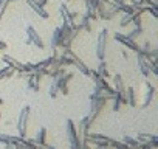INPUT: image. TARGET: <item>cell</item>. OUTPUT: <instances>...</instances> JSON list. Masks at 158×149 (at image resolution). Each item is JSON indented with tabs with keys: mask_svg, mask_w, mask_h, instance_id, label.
I'll return each mask as SVG.
<instances>
[{
	"mask_svg": "<svg viewBox=\"0 0 158 149\" xmlns=\"http://www.w3.org/2000/svg\"><path fill=\"white\" fill-rule=\"evenodd\" d=\"M121 54H123V57H127V51H126V50H123Z\"/></svg>",
	"mask_w": 158,
	"mask_h": 149,
	"instance_id": "cell-34",
	"label": "cell"
},
{
	"mask_svg": "<svg viewBox=\"0 0 158 149\" xmlns=\"http://www.w3.org/2000/svg\"><path fill=\"white\" fill-rule=\"evenodd\" d=\"M90 22H92V20H89L85 16H82V20H81V23H79L77 27L81 28V30H85L87 33H90V31H92V25H90Z\"/></svg>",
	"mask_w": 158,
	"mask_h": 149,
	"instance_id": "cell-24",
	"label": "cell"
},
{
	"mask_svg": "<svg viewBox=\"0 0 158 149\" xmlns=\"http://www.w3.org/2000/svg\"><path fill=\"white\" fill-rule=\"evenodd\" d=\"M33 141H34L37 146L45 144V143H47V129H45V127H40V129H39V132L36 134V137L33 138Z\"/></svg>",
	"mask_w": 158,
	"mask_h": 149,
	"instance_id": "cell-15",
	"label": "cell"
},
{
	"mask_svg": "<svg viewBox=\"0 0 158 149\" xmlns=\"http://www.w3.org/2000/svg\"><path fill=\"white\" fill-rule=\"evenodd\" d=\"M67 137H68L70 144H74V146H77V147H79L77 130H76V126H74L73 120H67Z\"/></svg>",
	"mask_w": 158,
	"mask_h": 149,
	"instance_id": "cell-8",
	"label": "cell"
},
{
	"mask_svg": "<svg viewBox=\"0 0 158 149\" xmlns=\"http://www.w3.org/2000/svg\"><path fill=\"white\" fill-rule=\"evenodd\" d=\"M143 33H144L143 28H133V30H132L129 34H126V36H127L129 39H132V40H136L139 36H143Z\"/></svg>",
	"mask_w": 158,
	"mask_h": 149,
	"instance_id": "cell-23",
	"label": "cell"
},
{
	"mask_svg": "<svg viewBox=\"0 0 158 149\" xmlns=\"http://www.w3.org/2000/svg\"><path fill=\"white\" fill-rule=\"evenodd\" d=\"M3 149H14V144H3Z\"/></svg>",
	"mask_w": 158,
	"mask_h": 149,
	"instance_id": "cell-32",
	"label": "cell"
},
{
	"mask_svg": "<svg viewBox=\"0 0 158 149\" xmlns=\"http://www.w3.org/2000/svg\"><path fill=\"white\" fill-rule=\"evenodd\" d=\"M136 56H138V67H139V70H141V74L144 78H147L149 74H150V68H149V61L138 51L136 53Z\"/></svg>",
	"mask_w": 158,
	"mask_h": 149,
	"instance_id": "cell-12",
	"label": "cell"
},
{
	"mask_svg": "<svg viewBox=\"0 0 158 149\" xmlns=\"http://www.w3.org/2000/svg\"><path fill=\"white\" fill-rule=\"evenodd\" d=\"M27 2H28V6H30V8H31V10H33L39 17H42V19H48V16H50V14L45 11V8H44V6H39L37 3L31 2V0H27Z\"/></svg>",
	"mask_w": 158,
	"mask_h": 149,
	"instance_id": "cell-13",
	"label": "cell"
},
{
	"mask_svg": "<svg viewBox=\"0 0 158 149\" xmlns=\"http://www.w3.org/2000/svg\"><path fill=\"white\" fill-rule=\"evenodd\" d=\"M27 45H34V47H37V48H44L45 47V44H44V40H42V37L39 36V33L34 30V27H31V25H28L27 27Z\"/></svg>",
	"mask_w": 158,
	"mask_h": 149,
	"instance_id": "cell-4",
	"label": "cell"
},
{
	"mask_svg": "<svg viewBox=\"0 0 158 149\" xmlns=\"http://www.w3.org/2000/svg\"><path fill=\"white\" fill-rule=\"evenodd\" d=\"M107 37H109V30L102 28L96 37V57L99 61H104L106 57V47H107Z\"/></svg>",
	"mask_w": 158,
	"mask_h": 149,
	"instance_id": "cell-3",
	"label": "cell"
},
{
	"mask_svg": "<svg viewBox=\"0 0 158 149\" xmlns=\"http://www.w3.org/2000/svg\"><path fill=\"white\" fill-rule=\"evenodd\" d=\"M70 33H71V28L67 27L65 23H62L60 27H57V28L54 30V33H53V39H51V47H53V50L62 47L64 39H65Z\"/></svg>",
	"mask_w": 158,
	"mask_h": 149,
	"instance_id": "cell-1",
	"label": "cell"
},
{
	"mask_svg": "<svg viewBox=\"0 0 158 149\" xmlns=\"http://www.w3.org/2000/svg\"><path fill=\"white\" fill-rule=\"evenodd\" d=\"M59 13H60V17H62V20H64V19H65V16H67V13H68V8H67V5H65V3L59 5Z\"/></svg>",
	"mask_w": 158,
	"mask_h": 149,
	"instance_id": "cell-27",
	"label": "cell"
},
{
	"mask_svg": "<svg viewBox=\"0 0 158 149\" xmlns=\"http://www.w3.org/2000/svg\"><path fill=\"white\" fill-rule=\"evenodd\" d=\"M14 68H11V67H3V68H0V81L2 79H5V78H11L13 74H14Z\"/></svg>",
	"mask_w": 158,
	"mask_h": 149,
	"instance_id": "cell-21",
	"label": "cell"
},
{
	"mask_svg": "<svg viewBox=\"0 0 158 149\" xmlns=\"http://www.w3.org/2000/svg\"><path fill=\"white\" fill-rule=\"evenodd\" d=\"M31 2H34L39 6H44V8H45V5H48V0H31Z\"/></svg>",
	"mask_w": 158,
	"mask_h": 149,
	"instance_id": "cell-29",
	"label": "cell"
},
{
	"mask_svg": "<svg viewBox=\"0 0 158 149\" xmlns=\"http://www.w3.org/2000/svg\"><path fill=\"white\" fill-rule=\"evenodd\" d=\"M22 137H14V135H8V134H0V143L2 144H17L20 143Z\"/></svg>",
	"mask_w": 158,
	"mask_h": 149,
	"instance_id": "cell-14",
	"label": "cell"
},
{
	"mask_svg": "<svg viewBox=\"0 0 158 149\" xmlns=\"http://www.w3.org/2000/svg\"><path fill=\"white\" fill-rule=\"evenodd\" d=\"M68 149H77V146H74V144H70V146H68Z\"/></svg>",
	"mask_w": 158,
	"mask_h": 149,
	"instance_id": "cell-35",
	"label": "cell"
},
{
	"mask_svg": "<svg viewBox=\"0 0 158 149\" xmlns=\"http://www.w3.org/2000/svg\"><path fill=\"white\" fill-rule=\"evenodd\" d=\"M73 79V71H65L64 76L60 78H56V83H57V89L62 95H68V83Z\"/></svg>",
	"mask_w": 158,
	"mask_h": 149,
	"instance_id": "cell-7",
	"label": "cell"
},
{
	"mask_svg": "<svg viewBox=\"0 0 158 149\" xmlns=\"http://www.w3.org/2000/svg\"><path fill=\"white\" fill-rule=\"evenodd\" d=\"M65 2H68V0H65Z\"/></svg>",
	"mask_w": 158,
	"mask_h": 149,
	"instance_id": "cell-39",
	"label": "cell"
},
{
	"mask_svg": "<svg viewBox=\"0 0 158 149\" xmlns=\"http://www.w3.org/2000/svg\"><path fill=\"white\" fill-rule=\"evenodd\" d=\"M0 2H8L10 3V2H17V0H0Z\"/></svg>",
	"mask_w": 158,
	"mask_h": 149,
	"instance_id": "cell-36",
	"label": "cell"
},
{
	"mask_svg": "<svg viewBox=\"0 0 158 149\" xmlns=\"http://www.w3.org/2000/svg\"><path fill=\"white\" fill-rule=\"evenodd\" d=\"M113 89H115V92H123V93L126 92L121 74H115V76H113Z\"/></svg>",
	"mask_w": 158,
	"mask_h": 149,
	"instance_id": "cell-16",
	"label": "cell"
},
{
	"mask_svg": "<svg viewBox=\"0 0 158 149\" xmlns=\"http://www.w3.org/2000/svg\"><path fill=\"white\" fill-rule=\"evenodd\" d=\"M129 149H130V147H129Z\"/></svg>",
	"mask_w": 158,
	"mask_h": 149,
	"instance_id": "cell-40",
	"label": "cell"
},
{
	"mask_svg": "<svg viewBox=\"0 0 158 149\" xmlns=\"http://www.w3.org/2000/svg\"><path fill=\"white\" fill-rule=\"evenodd\" d=\"M115 40L116 42H119V44H123L124 47H127L129 50H132V51H135V53H138V51H141V47L135 42V40H132V39H129L126 34H121V33H115Z\"/></svg>",
	"mask_w": 158,
	"mask_h": 149,
	"instance_id": "cell-6",
	"label": "cell"
},
{
	"mask_svg": "<svg viewBox=\"0 0 158 149\" xmlns=\"http://www.w3.org/2000/svg\"><path fill=\"white\" fill-rule=\"evenodd\" d=\"M37 149H42V147H40V146H37Z\"/></svg>",
	"mask_w": 158,
	"mask_h": 149,
	"instance_id": "cell-38",
	"label": "cell"
},
{
	"mask_svg": "<svg viewBox=\"0 0 158 149\" xmlns=\"http://www.w3.org/2000/svg\"><path fill=\"white\" fill-rule=\"evenodd\" d=\"M30 112L31 107L30 106H23L20 113H19V121H17V130H19V137L25 138L27 132H28V118H30Z\"/></svg>",
	"mask_w": 158,
	"mask_h": 149,
	"instance_id": "cell-2",
	"label": "cell"
},
{
	"mask_svg": "<svg viewBox=\"0 0 158 149\" xmlns=\"http://www.w3.org/2000/svg\"><path fill=\"white\" fill-rule=\"evenodd\" d=\"M90 121H89V117H84L81 121H79V127L76 129L77 130V138H79V144L81 143H87V137H89V129H90Z\"/></svg>",
	"mask_w": 158,
	"mask_h": 149,
	"instance_id": "cell-5",
	"label": "cell"
},
{
	"mask_svg": "<svg viewBox=\"0 0 158 149\" xmlns=\"http://www.w3.org/2000/svg\"><path fill=\"white\" fill-rule=\"evenodd\" d=\"M6 8H8V2H0V22H2V19H3V14H5Z\"/></svg>",
	"mask_w": 158,
	"mask_h": 149,
	"instance_id": "cell-26",
	"label": "cell"
},
{
	"mask_svg": "<svg viewBox=\"0 0 158 149\" xmlns=\"http://www.w3.org/2000/svg\"><path fill=\"white\" fill-rule=\"evenodd\" d=\"M40 78H42V74L37 70L36 71H31L30 73V78H28V89L37 92L39 90V81H40Z\"/></svg>",
	"mask_w": 158,
	"mask_h": 149,
	"instance_id": "cell-11",
	"label": "cell"
},
{
	"mask_svg": "<svg viewBox=\"0 0 158 149\" xmlns=\"http://www.w3.org/2000/svg\"><path fill=\"white\" fill-rule=\"evenodd\" d=\"M126 98H127V104H129V106H132V107L136 106V101H135V92H133L132 87H127V90H126Z\"/></svg>",
	"mask_w": 158,
	"mask_h": 149,
	"instance_id": "cell-22",
	"label": "cell"
},
{
	"mask_svg": "<svg viewBox=\"0 0 158 149\" xmlns=\"http://www.w3.org/2000/svg\"><path fill=\"white\" fill-rule=\"evenodd\" d=\"M40 147H42V149H56L54 146H51V144H47V143H45V144H42Z\"/></svg>",
	"mask_w": 158,
	"mask_h": 149,
	"instance_id": "cell-30",
	"label": "cell"
},
{
	"mask_svg": "<svg viewBox=\"0 0 158 149\" xmlns=\"http://www.w3.org/2000/svg\"><path fill=\"white\" fill-rule=\"evenodd\" d=\"M146 90H144V101H143V109H146L150 103H152V100H153V96H155V93H156V90H155V87L150 84V83H146Z\"/></svg>",
	"mask_w": 158,
	"mask_h": 149,
	"instance_id": "cell-9",
	"label": "cell"
},
{
	"mask_svg": "<svg viewBox=\"0 0 158 149\" xmlns=\"http://www.w3.org/2000/svg\"><path fill=\"white\" fill-rule=\"evenodd\" d=\"M57 93H59V89H57V83H56V79H54V81H53V84H51V87H50L48 95H50L51 98H56V96H57Z\"/></svg>",
	"mask_w": 158,
	"mask_h": 149,
	"instance_id": "cell-25",
	"label": "cell"
},
{
	"mask_svg": "<svg viewBox=\"0 0 158 149\" xmlns=\"http://www.w3.org/2000/svg\"><path fill=\"white\" fill-rule=\"evenodd\" d=\"M146 11H149V13H150V14H152V16H153L155 19H158V8H153V6H147V10H146Z\"/></svg>",
	"mask_w": 158,
	"mask_h": 149,
	"instance_id": "cell-28",
	"label": "cell"
},
{
	"mask_svg": "<svg viewBox=\"0 0 158 149\" xmlns=\"http://www.w3.org/2000/svg\"><path fill=\"white\" fill-rule=\"evenodd\" d=\"M136 140L139 143H150L152 147H158V137L153 135V134H144V132H139L136 135Z\"/></svg>",
	"mask_w": 158,
	"mask_h": 149,
	"instance_id": "cell-10",
	"label": "cell"
},
{
	"mask_svg": "<svg viewBox=\"0 0 158 149\" xmlns=\"http://www.w3.org/2000/svg\"><path fill=\"white\" fill-rule=\"evenodd\" d=\"M136 14H138V11H133V13L124 14V16L121 17V20H119V25H121V27H127L129 23H132V19H133Z\"/></svg>",
	"mask_w": 158,
	"mask_h": 149,
	"instance_id": "cell-20",
	"label": "cell"
},
{
	"mask_svg": "<svg viewBox=\"0 0 158 149\" xmlns=\"http://www.w3.org/2000/svg\"><path fill=\"white\" fill-rule=\"evenodd\" d=\"M96 71L99 73V76H101V78H104V79H109V78H110L109 70H107V65H106V62H104V61H101V62H99V65H98Z\"/></svg>",
	"mask_w": 158,
	"mask_h": 149,
	"instance_id": "cell-19",
	"label": "cell"
},
{
	"mask_svg": "<svg viewBox=\"0 0 158 149\" xmlns=\"http://www.w3.org/2000/svg\"><path fill=\"white\" fill-rule=\"evenodd\" d=\"M2 61L8 65V67H11V68H14V70H17L19 68V65H20V62L19 61H16L14 57H11L10 54H5L3 57H2Z\"/></svg>",
	"mask_w": 158,
	"mask_h": 149,
	"instance_id": "cell-18",
	"label": "cell"
},
{
	"mask_svg": "<svg viewBox=\"0 0 158 149\" xmlns=\"http://www.w3.org/2000/svg\"><path fill=\"white\" fill-rule=\"evenodd\" d=\"M123 143L127 144L130 149H138V146H139V141H138L136 138L130 137V135H124V137H123Z\"/></svg>",
	"mask_w": 158,
	"mask_h": 149,
	"instance_id": "cell-17",
	"label": "cell"
},
{
	"mask_svg": "<svg viewBox=\"0 0 158 149\" xmlns=\"http://www.w3.org/2000/svg\"><path fill=\"white\" fill-rule=\"evenodd\" d=\"M101 149H113L112 146H106V147H101Z\"/></svg>",
	"mask_w": 158,
	"mask_h": 149,
	"instance_id": "cell-37",
	"label": "cell"
},
{
	"mask_svg": "<svg viewBox=\"0 0 158 149\" xmlns=\"http://www.w3.org/2000/svg\"><path fill=\"white\" fill-rule=\"evenodd\" d=\"M0 50H6V44L3 40H0Z\"/></svg>",
	"mask_w": 158,
	"mask_h": 149,
	"instance_id": "cell-31",
	"label": "cell"
},
{
	"mask_svg": "<svg viewBox=\"0 0 158 149\" xmlns=\"http://www.w3.org/2000/svg\"><path fill=\"white\" fill-rule=\"evenodd\" d=\"M14 149H23V146L20 143H17V144H14Z\"/></svg>",
	"mask_w": 158,
	"mask_h": 149,
	"instance_id": "cell-33",
	"label": "cell"
}]
</instances>
